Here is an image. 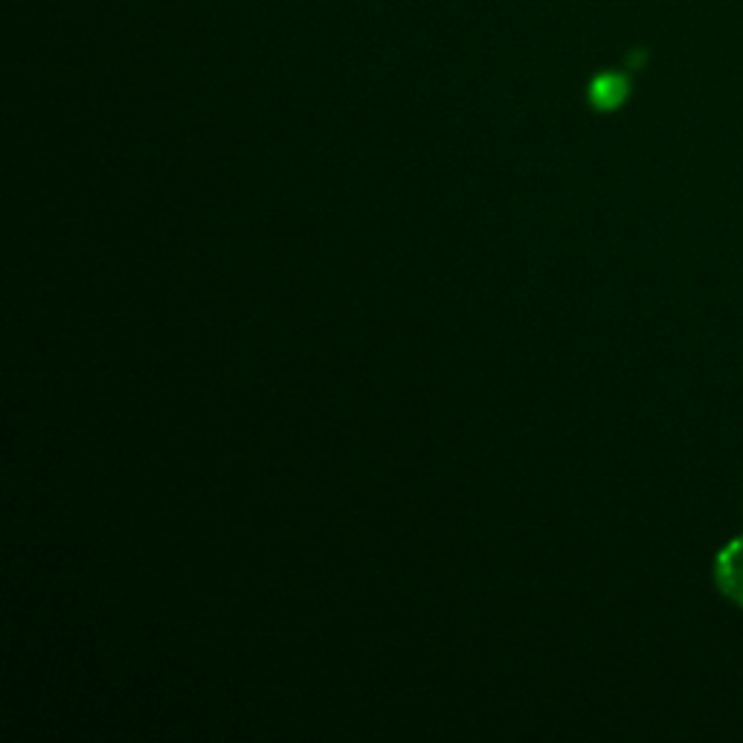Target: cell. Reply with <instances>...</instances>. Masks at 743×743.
<instances>
[{"label":"cell","instance_id":"1","mask_svg":"<svg viewBox=\"0 0 743 743\" xmlns=\"http://www.w3.org/2000/svg\"><path fill=\"white\" fill-rule=\"evenodd\" d=\"M714 581L720 593L743 607V537H735L732 543L720 549L714 561Z\"/></svg>","mask_w":743,"mask_h":743},{"label":"cell","instance_id":"2","mask_svg":"<svg viewBox=\"0 0 743 743\" xmlns=\"http://www.w3.org/2000/svg\"><path fill=\"white\" fill-rule=\"evenodd\" d=\"M627 96V82L616 73H607V76H598L590 88V99H593L595 108L601 111H610V108H619Z\"/></svg>","mask_w":743,"mask_h":743}]
</instances>
